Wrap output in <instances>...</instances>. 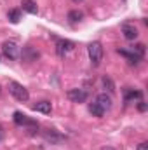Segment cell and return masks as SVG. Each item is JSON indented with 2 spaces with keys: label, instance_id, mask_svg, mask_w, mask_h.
<instances>
[{
  "label": "cell",
  "instance_id": "obj_15",
  "mask_svg": "<svg viewBox=\"0 0 148 150\" xmlns=\"http://www.w3.org/2000/svg\"><path fill=\"white\" fill-rule=\"evenodd\" d=\"M89 112L92 113L94 117H103V115L106 113L103 108H101V107H99V105H98V103H96V101H92V103L89 105Z\"/></svg>",
  "mask_w": 148,
  "mask_h": 150
},
{
  "label": "cell",
  "instance_id": "obj_8",
  "mask_svg": "<svg viewBox=\"0 0 148 150\" xmlns=\"http://www.w3.org/2000/svg\"><path fill=\"white\" fill-rule=\"evenodd\" d=\"M122 33H124V38H127V40H136L138 38V28L132 25H124Z\"/></svg>",
  "mask_w": 148,
  "mask_h": 150
},
{
  "label": "cell",
  "instance_id": "obj_2",
  "mask_svg": "<svg viewBox=\"0 0 148 150\" xmlns=\"http://www.w3.org/2000/svg\"><path fill=\"white\" fill-rule=\"evenodd\" d=\"M87 54H89V61L92 67H99L103 61V45L101 42H91L87 45Z\"/></svg>",
  "mask_w": 148,
  "mask_h": 150
},
{
  "label": "cell",
  "instance_id": "obj_11",
  "mask_svg": "<svg viewBox=\"0 0 148 150\" xmlns=\"http://www.w3.org/2000/svg\"><path fill=\"white\" fill-rule=\"evenodd\" d=\"M33 110L35 112H40V113H51V110H52V105H51V101H38L37 105H33Z\"/></svg>",
  "mask_w": 148,
  "mask_h": 150
},
{
  "label": "cell",
  "instance_id": "obj_10",
  "mask_svg": "<svg viewBox=\"0 0 148 150\" xmlns=\"http://www.w3.org/2000/svg\"><path fill=\"white\" fill-rule=\"evenodd\" d=\"M141 93L140 91H134V89H124V100H125V103H129V101H134V100H141Z\"/></svg>",
  "mask_w": 148,
  "mask_h": 150
},
{
  "label": "cell",
  "instance_id": "obj_14",
  "mask_svg": "<svg viewBox=\"0 0 148 150\" xmlns=\"http://www.w3.org/2000/svg\"><path fill=\"white\" fill-rule=\"evenodd\" d=\"M45 140H47V142H52V143H59V142H63V136H59L56 131L47 129V131H45Z\"/></svg>",
  "mask_w": 148,
  "mask_h": 150
},
{
  "label": "cell",
  "instance_id": "obj_1",
  "mask_svg": "<svg viewBox=\"0 0 148 150\" xmlns=\"http://www.w3.org/2000/svg\"><path fill=\"white\" fill-rule=\"evenodd\" d=\"M9 93H11L12 98H14L16 101H19V103H26V101L30 100L28 89H26L23 84L16 82V80H11V82H9Z\"/></svg>",
  "mask_w": 148,
  "mask_h": 150
},
{
  "label": "cell",
  "instance_id": "obj_4",
  "mask_svg": "<svg viewBox=\"0 0 148 150\" xmlns=\"http://www.w3.org/2000/svg\"><path fill=\"white\" fill-rule=\"evenodd\" d=\"M66 96H68V100L73 101V103H84V101L87 100V91H85V89L73 87V89H68Z\"/></svg>",
  "mask_w": 148,
  "mask_h": 150
},
{
  "label": "cell",
  "instance_id": "obj_12",
  "mask_svg": "<svg viewBox=\"0 0 148 150\" xmlns=\"http://www.w3.org/2000/svg\"><path fill=\"white\" fill-rule=\"evenodd\" d=\"M7 19H9L12 25H18V23L21 21V11H19V9H11V11L7 12Z\"/></svg>",
  "mask_w": 148,
  "mask_h": 150
},
{
  "label": "cell",
  "instance_id": "obj_6",
  "mask_svg": "<svg viewBox=\"0 0 148 150\" xmlns=\"http://www.w3.org/2000/svg\"><path fill=\"white\" fill-rule=\"evenodd\" d=\"M73 47H75V44L70 42V40H58V42H56V52H58L61 58L66 56V52H70Z\"/></svg>",
  "mask_w": 148,
  "mask_h": 150
},
{
  "label": "cell",
  "instance_id": "obj_21",
  "mask_svg": "<svg viewBox=\"0 0 148 150\" xmlns=\"http://www.w3.org/2000/svg\"><path fill=\"white\" fill-rule=\"evenodd\" d=\"M73 2H82V0H73Z\"/></svg>",
  "mask_w": 148,
  "mask_h": 150
},
{
  "label": "cell",
  "instance_id": "obj_18",
  "mask_svg": "<svg viewBox=\"0 0 148 150\" xmlns=\"http://www.w3.org/2000/svg\"><path fill=\"white\" fill-rule=\"evenodd\" d=\"M136 150H148V143L147 142H141V143L136 147Z\"/></svg>",
  "mask_w": 148,
  "mask_h": 150
},
{
  "label": "cell",
  "instance_id": "obj_22",
  "mask_svg": "<svg viewBox=\"0 0 148 150\" xmlns=\"http://www.w3.org/2000/svg\"><path fill=\"white\" fill-rule=\"evenodd\" d=\"M0 91H2V87H0Z\"/></svg>",
  "mask_w": 148,
  "mask_h": 150
},
{
  "label": "cell",
  "instance_id": "obj_19",
  "mask_svg": "<svg viewBox=\"0 0 148 150\" xmlns=\"http://www.w3.org/2000/svg\"><path fill=\"white\" fill-rule=\"evenodd\" d=\"M138 108H140L141 112H145V110H147V105H145L143 101H140V105H138Z\"/></svg>",
  "mask_w": 148,
  "mask_h": 150
},
{
  "label": "cell",
  "instance_id": "obj_20",
  "mask_svg": "<svg viewBox=\"0 0 148 150\" xmlns=\"http://www.w3.org/2000/svg\"><path fill=\"white\" fill-rule=\"evenodd\" d=\"M101 150H115V149H113V147H103Z\"/></svg>",
  "mask_w": 148,
  "mask_h": 150
},
{
  "label": "cell",
  "instance_id": "obj_5",
  "mask_svg": "<svg viewBox=\"0 0 148 150\" xmlns=\"http://www.w3.org/2000/svg\"><path fill=\"white\" fill-rule=\"evenodd\" d=\"M12 120L16 126H38L37 122H33L32 119H28V115H25L23 112H14Z\"/></svg>",
  "mask_w": 148,
  "mask_h": 150
},
{
  "label": "cell",
  "instance_id": "obj_7",
  "mask_svg": "<svg viewBox=\"0 0 148 150\" xmlns=\"http://www.w3.org/2000/svg\"><path fill=\"white\" fill-rule=\"evenodd\" d=\"M94 101H96V103H98V105H99V107L105 110V112H108V110L111 108V98L106 94V93H101V94H98Z\"/></svg>",
  "mask_w": 148,
  "mask_h": 150
},
{
  "label": "cell",
  "instance_id": "obj_13",
  "mask_svg": "<svg viewBox=\"0 0 148 150\" xmlns=\"http://www.w3.org/2000/svg\"><path fill=\"white\" fill-rule=\"evenodd\" d=\"M118 54L125 56V58L129 59V63H134V65H136V63L140 61V56H138L134 51H132V52H129V51H125V49H118Z\"/></svg>",
  "mask_w": 148,
  "mask_h": 150
},
{
  "label": "cell",
  "instance_id": "obj_3",
  "mask_svg": "<svg viewBox=\"0 0 148 150\" xmlns=\"http://www.w3.org/2000/svg\"><path fill=\"white\" fill-rule=\"evenodd\" d=\"M19 51L21 49H19V45L14 40H5L2 44V54H4V58H7L11 61H14V59L19 58Z\"/></svg>",
  "mask_w": 148,
  "mask_h": 150
},
{
  "label": "cell",
  "instance_id": "obj_16",
  "mask_svg": "<svg viewBox=\"0 0 148 150\" xmlns=\"http://www.w3.org/2000/svg\"><path fill=\"white\" fill-rule=\"evenodd\" d=\"M72 23H78L82 18H84V14H82V11H78V9H73V11H70L68 12V16H66Z\"/></svg>",
  "mask_w": 148,
  "mask_h": 150
},
{
  "label": "cell",
  "instance_id": "obj_17",
  "mask_svg": "<svg viewBox=\"0 0 148 150\" xmlns=\"http://www.w3.org/2000/svg\"><path fill=\"white\" fill-rule=\"evenodd\" d=\"M101 82H103V87H105V89H108L110 93L115 91V84H113V80H111L110 77H103V80H101Z\"/></svg>",
  "mask_w": 148,
  "mask_h": 150
},
{
  "label": "cell",
  "instance_id": "obj_9",
  "mask_svg": "<svg viewBox=\"0 0 148 150\" xmlns=\"http://www.w3.org/2000/svg\"><path fill=\"white\" fill-rule=\"evenodd\" d=\"M21 7H23V11L28 12V14H37L38 12V5H37L35 0H23V2H21Z\"/></svg>",
  "mask_w": 148,
  "mask_h": 150
}]
</instances>
